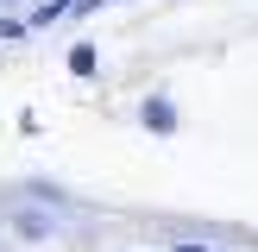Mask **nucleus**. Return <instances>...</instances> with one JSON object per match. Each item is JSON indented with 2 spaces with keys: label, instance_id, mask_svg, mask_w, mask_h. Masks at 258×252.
Listing matches in <instances>:
<instances>
[{
  "label": "nucleus",
  "instance_id": "f257e3e1",
  "mask_svg": "<svg viewBox=\"0 0 258 252\" xmlns=\"http://www.w3.org/2000/svg\"><path fill=\"white\" fill-rule=\"evenodd\" d=\"M139 126H145V133H176V101H170V95H145Z\"/></svg>",
  "mask_w": 258,
  "mask_h": 252
},
{
  "label": "nucleus",
  "instance_id": "f03ea898",
  "mask_svg": "<svg viewBox=\"0 0 258 252\" xmlns=\"http://www.w3.org/2000/svg\"><path fill=\"white\" fill-rule=\"evenodd\" d=\"M13 227H19L25 239H50V233H57V221H50L44 208H19V214H13Z\"/></svg>",
  "mask_w": 258,
  "mask_h": 252
},
{
  "label": "nucleus",
  "instance_id": "7ed1b4c3",
  "mask_svg": "<svg viewBox=\"0 0 258 252\" xmlns=\"http://www.w3.org/2000/svg\"><path fill=\"white\" fill-rule=\"evenodd\" d=\"M70 70H76V76H95V44H76V50H70Z\"/></svg>",
  "mask_w": 258,
  "mask_h": 252
},
{
  "label": "nucleus",
  "instance_id": "20e7f679",
  "mask_svg": "<svg viewBox=\"0 0 258 252\" xmlns=\"http://www.w3.org/2000/svg\"><path fill=\"white\" fill-rule=\"evenodd\" d=\"M170 252H214V246H202V239H176Z\"/></svg>",
  "mask_w": 258,
  "mask_h": 252
},
{
  "label": "nucleus",
  "instance_id": "39448f33",
  "mask_svg": "<svg viewBox=\"0 0 258 252\" xmlns=\"http://www.w3.org/2000/svg\"><path fill=\"white\" fill-rule=\"evenodd\" d=\"M0 7H13V0H0Z\"/></svg>",
  "mask_w": 258,
  "mask_h": 252
}]
</instances>
